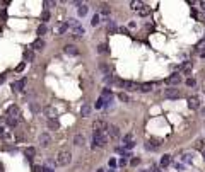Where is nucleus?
I'll return each mask as SVG.
<instances>
[{"instance_id": "5701e85b", "label": "nucleus", "mask_w": 205, "mask_h": 172, "mask_svg": "<svg viewBox=\"0 0 205 172\" xmlns=\"http://www.w3.org/2000/svg\"><path fill=\"white\" fill-rule=\"evenodd\" d=\"M67 29H69V26H67V24H58V26L55 27V33H56V34H63Z\"/></svg>"}, {"instance_id": "9d476101", "label": "nucleus", "mask_w": 205, "mask_h": 172, "mask_svg": "<svg viewBox=\"0 0 205 172\" xmlns=\"http://www.w3.org/2000/svg\"><path fill=\"white\" fill-rule=\"evenodd\" d=\"M188 107L190 109H198L200 107V101H198V97H188Z\"/></svg>"}, {"instance_id": "c85d7f7f", "label": "nucleus", "mask_w": 205, "mask_h": 172, "mask_svg": "<svg viewBox=\"0 0 205 172\" xmlns=\"http://www.w3.org/2000/svg\"><path fill=\"white\" fill-rule=\"evenodd\" d=\"M46 33H48L46 24H39V27H38V34H39V36H43V34H46Z\"/></svg>"}, {"instance_id": "49530a36", "label": "nucleus", "mask_w": 205, "mask_h": 172, "mask_svg": "<svg viewBox=\"0 0 205 172\" xmlns=\"http://www.w3.org/2000/svg\"><path fill=\"white\" fill-rule=\"evenodd\" d=\"M118 164H120V167H125V165H127V160H125V158H120Z\"/></svg>"}, {"instance_id": "79ce46f5", "label": "nucleus", "mask_w": 205, "mask_h": 172, "mask_svg": "<svg viewBox=\"0 0 205 172\" xmlns=\"http://www.w3.org/2000/svg\"><path fill=\"white\" fill-rule=\"evenodd\" d=\"M24 67H26V63H21V65H17V67H16V72H22V70H24Z\"/></svg>"}, {"instance_id": "20e7f679", "label": "nucleus", "mask_w": 205, "mask_h": 172, "mask_svg": "<svg viewBox=\"0 0 205 172\" xmlns=\"http://www.w3.org/2000/svg\"><path fill=\"white\" fill-rule=\"evenodd\" d=\"M180 96H181V92H180L178 89H174V87L164 89V97H166V99H178Z\"/></svg>"}, {"instance_id": "7c9ffc66", "label": "nucleus", "mask_w": 205, "mask_h": 172, "mask_svg": "<svg viewBox=\"0 0 205 172\" xmlns=\"http://www.w3.org/2000/svg\"><path fill=\"white\" fill-rule=\"evenodd\" d=\"M101 14H103L104 17H108V16H110V7H108L106 3H104V5H101Z\"/></svg>"}, {"instance_id": "a18cd8bd", "label": "nucleus", "mask_w": 205, "mask_h": 172, "mask_svg": "<svg viewBox=\"0 0 205 172\" xmlns=\"http://www.w3.org/2000/svg\"><path fill=\"white\" fill-rule=\"evenodd\" d=\"M0 17H2V19H5V17H7V10H5V9H2V12H0Z\"/></svg>"}, {"instance_id": "603ef678", "label": "nucleus", "mask_w": 205, "mask_h": 172, "mask_svg": "<svg viewBox=\"0 0 205 172\" xmlns=\"http://www.w3.org/2000/svg\"><path fill=\"white\" fill-rule=\"evenodd\" d=\"M3 133V128H2V126H0V135Z\"/></svg>"}, {"instance_id": "9b49d317", "label": "nucleus", "mask_w": 205, "mask_h": 172, "mask_svg": "<svg viewBox=\"0 0 205 172\" xmlns=\"http://www.w3.org/2000/svg\"><path fill=\"white\" fill-rule=\"evenodd\" d=\"M145 150H152V152L159 150V143H157L156 140H147V141H145Z\"/></svg>"}, {"instance_id": "864d4df0", "label": "nucleus", "mask_w": 205, "mask_h": 172, "mask_svg": "<svg viewBox=\"0 0 205 172\" xmlns=\"http://www.w3.org/2000/svg\"><path fill=\"white\" fill-rule=\"evenodd\" d=\"M202 114H204V116H205V107H204V109H202Z\"/></svg>"}, {"instance_id": "423d86ee", "label": "nucleus", "mask_w": 205, "mask_h": 172, "mask_svg": "<svg viewBox=\"0 0 205 172\" xmlns=\"http://www.w3.org/2000/svg\"><path fill=\"white\" fill-rule=\"evenodd\" d=\"M106 133L110 135L113 140H118V138H120V128H118V126H114V124H111V126H108Z\"/></svg>"}, {"instance_id": "4468645a", "label": "nucleus", "mask_w": 205, "mask_h": 172, "mask_svg": "<svg viewBox=\"0 0 205 172\" xmlns=\"http://www.w3.org/2000/svg\"><path fill=\"white\" fill-rule=\"evenodd\" d=\"M137 14H138V16H142V17L149 16V14H150V7L147 5V3H142V7H140V9L137 10Z\"/></svg>"}, {"instance_id": "3c124183", "label": "nucleus", "mask_w": 205, "mask_h": 172, "mask_svg": "<svg viewBox=\"0 0 205 172\" xmlns=\"http://www.w3.org/2000/svg\"><path fill=\"white\" fill-rule=\"evenodd\" d=\"M5 82V75H0V84H3Z\"/></svg>"}, {"instance_id": "393cba45", "label": "nucleus", "mask_w": 205, "mask_h": 172, "mask_svg": "<svg viewBox=\"0 0 205 172\" xmlns=\"http://www.w3.org/2000/svg\"><path fill=\"white\" fill-rule=\"evenodd\" d=\"M116 31H118V27H116L114 20H108V33L113 34V33H116Z\"/></svg>"}, {"instance_id": "37998d69", "label": "nucleus", "mask_w": 205, "mask_h": 172, "mask_svg": "<svg viewBox=\"0 0 205 172\" xmlns=\"http://www.w3.org/2000/svg\"><path fill=\"white\" fill-rule=\"evenodd\" d=\"M108 165H110V167H116V160H114V158H110V162H108Z\"/></svg>"}, {"instance_id": "c756f323", "label": "nucleus", "mask_w": 205, "mask_h": 172, "mask_svg": "<svg viewBox=\"0 0 205 172\" xmlns=\"http://www.w3.org/2000/svg\"><path fill=\"white\" fill-rule=\"evenodd\" d=\"M169 164H171V155H164V157L161 158V165L166 167V165H169Z\"/></svg>"}, {"instance_id": "c03bdc74", "label": "nucleus", "mask_w": 205, "mask_h": 172, "mask_svg": "<svg viewBox=\"0 0 205 172\" xmlns=\"http://www.w3.org/2000/svg\"><path fill=\"white\" fill-rule=\"evenodd\" d=\"M33 172H43V167H41V165H34V167H33Z\"/></svg>"}, {"instance_id": "f3484780", "label": "nucleus", "mask_w": 205, "mask_h": 172, "mask_svg": "<svg viewBox=\"0 0 205 172\" xmlns=\"http://www.w3.org/2000/svg\"><path fill=\"white\" fill-rule=\"evenodd\" d=\"M91 111H93V107H91V106H89L87 102H86V104H82V107H80V114L84 116V118L91 114Z\"/></svg>"}, {"instance_id": "8fccbe9b", "label": "nucleus", "mask_w": 205, "mask_h": 172, "mask_svg": "<svg viewBox=\"0 0 205 172\" xmlns=\"http://www.w3.org/2000/svg\"><path fill=\"white\" fill-rule=\"evenodd\" d=\"M43 172H53V169H51V167H48V165H46V167H43Z\"/></svg>"}, {"instance_id": "5fc2aeb1", "label": "nucleus", "mask_w": 205, "mask_h": 172, "mask_svg": "<svg viewBox=\"0 0 205 172\" xmlns=\"http://www.w3.org/2000/svg\"><path fill=\"white\" fill-rule=\"evenodd\" d=\"M202 22H204V24H205V17H204V20H202Z\"/></svg>"}, {"instance_id": "412c9836", "label": "nucleus", "mask_w": 205, "mask_h": 172, "mask_svg": "<svg viewBox=\"0 0 205 172\" xmlns=\"http://www.w3.org/2000/svg\"><path fill=\"white\" fill-rule=\"evenodd\" d=\"M24 155H26L27 158H33V157L36 155V148H34V147H27V148L24 150Z\"/></svg>"}, {"instance_id": "58836bf2", "label": "nucleus", "mask_w": 205, "mask_h": 172, "mask_svg": "<svg viewBox=\"0 0 205 172\" xmlns=\"http://www.w3.org/2000/svg\"><path fill=\"white\" fill-rule=\"evenodd\" d=\"M48 19H50V12H48V10H45V12L41 14V20H48Z\"/></svg>"}, {"instance_id": "09e8293b", "label": "nucleus", "mask_w": 205, "mask_h": 172, "mask_svg": "<svg viewBox=\"0 0 205 172\" xmlns=\"http://www.w3.org/2000/svg\"><path fill=\"white\" fill-rule=\"evenodd\" d=\"M51 5H55V2H48V0L45 2V7H51Z\"/></svg>"}, {"instance_id": "72a5a7b5", "label": "nucleus", "mask_w": 205, "mask_h": 172, "mask_svg": "<svg viewBox=\"0 0 205 172\" xmlns=\"http://www.w3.org/2000/svg\"><path fill=\"white\" fill-rule=\"evenodd\" d=\"M97 51H99V53H108V46H106V44H99V46H97Z\"/></svg>"}, {"instance_id": "a878e982", "label": "nucleus", "mask_w": 205, "mask_h": 172, "mask_svg": "<svg viewBox=\"0 0 205 172\" xmlns=\"http://www.w3.org/2000/svg\"><path fill=\"white\" fill-rule=\"evenodd\" d=\"M29 109H31V113H34V114H38V113L41 111V107H39L38 102H31V104H29Z\"/></svg>"}, {"instance_id": "cd10ccee", "label": "nucleus", "mask_w": 205, "mask_h": 172, "mask_svg": "<svg viewBox=\"0 0 205 172\" xmlns=\"http://www.w3.org/2000/svg\"><path fill=\"white\" fill-rule=\"evenodd\" d=\"M87 10H89L87 5H79V16H80V17H84V16L87 14Z\"/></svg>"}, {"instance_id": "f704fd0d", "label": "nucleus", "mask_w": 205, "mask_h": 172, "mask_svg": "<svg viewBox=\"0 0 205 172\" xmlns=\"http://www.w3.org/2000/svg\"><path fill=\"white\" fill-rule=\"evenodd\" d=\"M195 148H197V150H202V148H204V140H197Z\"/></svg>"}, {"instance_id": "39448f33", "label": "nucleus", "mask_w": 205, "mask_h": 172, "mask_svg": "<svg viewBox=\"0 0 205 172\" xmlns=\"http://www.w3.org/2000/svg\"><path fill=\"white\" fill-rule=\"evenodd\" d=\"M7 114H9V118H16V119H17L19 114H21V109H19V106H16V104L9 106V107H7Z\"/></svg>"}, {"instance_id": "4c0bfd02", "label": "nucleus", "mask_w": 205, "mask_h": 172, "mask_svg": "<svg viewBox=\"0 0 205 172\" xmlns=\"http://www.w3.org/2000/svg\"><path fill=\"white\" fill-rule=\"evenodd\" d=\"M190 72H191V65H190V63H186V65H185V70H183V73H185V75H190Z\"/></svg>"}, {"instance_id": "1a4fd4ad", "label": "nucleus", "mask_w": 205, "mask_h": 172, "mask_svg": "<svg viewBox=\"0 0 205 172\" xmlns=\"http://www.w3.org/2000/svg\"><path fill=\"white\" fill-rule=\"evenodd\" d=\"M166 82H168L169 85H178V84L181 82V75H180V73H173L171 77L166 78Z\"/></svg>"}, {"instance_id": "aec40b11", "label": "nucleus", "mask_w": 205, "mask_h": 172, "mask_svg": "<svg viewBox=\"0 0 205 172\" xmlns=\"http://www.w3.org/2000/svg\"><path fill=\"white\" fill-rule=\"evenodd\" d=\"M72 33H74V34H72L74 38H80V36L84 34V27H80V26H75L74 29H72Z\"/></svg>"}, {"instance_id": "dca6fc26", "label": "nucleus", "mask_w": 205, "mask_h": 172, "mask_svg": "<svg viewBox=\"0 0 205 172\" xmlns=\"http://www.w3.org/2000/svg\"><path fill=\"white\" fill-rule=\"evenodd\" d=\"M24 85H26V78H22V80H17V82H14V84H12V89H14L16 92H19V90H22V89H24Z\"/></svg>"}, {"instance_id": "a211bd4d", "label": "nucleus", "mask_w": 205, "mask_h": 172, "mask_svg": "<svg viewBox=\"0 0 205 172\" xmlns=\"http://www.w3.org/2000/svg\"><path fill=\"white\" fill-rule=\"evenodd\" d=\"M33 48H34V50H43V48H45V41L41 38L34 39V41H33Z\"/></svg>"}, {"instance_id": "f03ea898", "label": "nucleus", "mask_w": 205, "mask_h": 172, "mask_svg": "<svg viewBox=\"0 0 205 172\" xmlns=\"http://www.w3.org/2000/svg\"><path fill=\"white\" fill-rule=\"evenodd\" d=\"M93 141H94V148L96 147H104L106 143H108V136H106V131L104 133H101V131H94L93 135Z\"/></svg>"}, {"instance_id": "0eeeda50", "label": "nucleus", "mask_w": 205, "mask_h": 172, "mask_svg": "<svg viewBox=\"0 0 205 172\" xmlns=\"http://www.w3.org/2000/svg\"><path fill=\"white\" fill-rule=\"evenodd\" d=\"M121 85H123L127 90H130V92H133V90H137V89H138V84H137V82H132V80H123V82H121Z\"/></svg>"}, {"instance_id": "7ed1b4c3", "label": "nucleus", "mask_w": 205, "mask_h": 172, "mask_svg": "<svg viewBox=\"0 0 205 172\" xmlns=\"http://www.w3.org/2000/svg\"><path fill=\"white\" fill-rule=\"evenodd\" d=\"M93 128L94 131H101V133H104L106 130H108V123L104 121V119H96L93 123Z\"/></svg>"}, {"instance_id": "f8f14e48", "label": "nucleus", "mask_w": 205, "mask_h": 172, "mask_svg": "<svg viewBox=\"0 0 205 172\" xmlns=\"http://www.w3.org/2000/svg\"><path fill=\"white\" fill-rule=\"evenodd\" d=\"M45 114L48 116L50 119H56V109L53 106H46V107H45Z\"/></svg>"}, {"instance_id": "473e14b6", "label": "nucleus", "mask_w": 205, "mask_h": 172, "mask_svg": "<svg viewBox=\"0 0 205 172\" xmlns=\"http://www.w3.org/2000/svg\"><path fill=\"white\" fill-rule=\"evenodd\" d=\"M118 99H120V101H123V102H130V97L127 96L125 92H120V94H118Z\"/></svg>"}, {"instance_id": "2f4dec72", "label": "nucleus", "mask_w": 205, "mask_h": 172, "mask_svg": "<svg viewBox=\"0 0 205 172\" xmlns=\"http://www.w3.org/2000/svg\"><path fill=\"white\" fill-rule=\"evenodd\" d=\"M7 124H9L10 128H16V126H17V119H16V118H7Z\"/></svg>"}, {"instance_id": "ddd939ff", "label": "nucleus", "mask_w": 205, "mask_h": 172, "mask_svg": "<svg viewBox=\"0 0 205 172\" xmlns=\"http://www.w3.org/2000/svg\"><path fill=\"white\" fill-rule=\"evenodd\" d=\"M63 51H65L67 55H72V56H77V55H79V50L75 48L74 44H67V46L63 48Z\"/></svg>"}, {"instance_id": "6e6552de", "label": "nucleus", "mask_w": 205, "mask_h": 172, "mask_svg": "<svg viewBox=\"0 0 205 172\" xmlns=\"http://www.w3.org/2000/svg\"><path fill=\"white\" fill-rule=\"evenodd\" d=\"M50 143H51V136H50V135L48 133L39 135V145H41V147H48Z\"/></svg>"}, {"instance_id": "a19ab883", "label": "nucleus", "mask_w": 205, "mask_h": 172, "mask_svg": "<svg viewBox=\"0 0 205 172\" xmlns=\"http://www.w3.org/2000/svg\"><path fill=\"white\" fill-rule=\"evenodd\" d=\"M130 164H132V165H137V164H140V158H138V157H133V158L130 160Z\"/></svg>"}, {"instance_id": "b1692460", "label": "nucleus", "mask_w": 205, "mask_h": 172, "mask_svg": "<svg viewBox=\"0 0 205 172\" xmlns=\"http://www.w3.org/2000/svg\"><path fill=\"white\" fill-rule=\"evenodd\" d=\"M34 60V53L31 50H26L24 51V61H33Z\"/></svg>"}, {"instance_id": "bb28decb", "label": "nucleus", "mask_w": 205, "mask_h": 172, "mask_svg": "<svg viewBox=\"0 0 205 172\" xmlns=\"http://www.w3.org/2000/svg\"><path fill=\"white\" fill-rule=\"evenodd\" d=\"M142 3H144V2H140V0H133V2H130V7L135 10V12H137V10L142 7Z\"/></svg>"}, {"instance_id": "c9c22d12", "label": "nucleus", "mask_w": 205, "mask_h": 172, "mask_svg": "<svg viewBox=\"0 0 205 172\" xmlns=\"http://www.w3.org/2000/svg\"><path fill=\"white\" fill-rule=\"evenodd\" d=\"M91 24H93V26H97V24H99V16H97V14H94V16H93Z\"/></svg>"}, {"instance_id": "6ab92c4d", "label": "nucleus", "mask_w": 205, "mask_h": 172, "mask_svg": "<svg viewBox=\"0 0 205 172\" xmlns=\"http://www.w3.org/2000/svg\"><path fill=\"white\" fill-rule=\"evenodd\" d=\"M152 87H154V84H149V82H145V84L138 85V90H142V92H150V90H152Z\"/></svg>"}, {"instance_id": "de8ad7c7", "label": "nucleus", "mask_w": 205, "mask_h": 172, "mask_svg": "<svg viewBox=\"0 0 205 172\" xmlns=\"http://www.w3.org/2000/svg\"><path fill=\"white\" fill-rule=\"evenodd\" d=\"M120 33H121V34H128V29H127V27H120Z\"/></svg>"}, {"instance_id": "f257e3e1", "label": "nucleus", "mask_w": 205, "mask_h": 172, "mask_svg": "<svg viewBox=\"0 0 205 172\" xmlns=\"http://www.w3.org/2000/svg\"><path fill=\"white\" fill-rule=\"evenodd\" d=\"M72 162V153H70V150H60V152L56 153V164L58 165H69Z\"/></svg>"}, {"instance_id": "2eb2a0df", "label": "nucleus", "mask_w": 205, "mask_h": 172, "mask_svg": "<svg viewBox=\"0 0 205 172\" xmlns=\"http://www.w3.org/2000/svg\"><path fill=\"white\" fill-rule=\"evenodd\" d=\"M84 143H86V138H84V135L77 133L74 136V145H77V147H84Z\"/></svg>"}, {"instance_id": "4be33fe9", "label": "nucleus", "mask_w": 205, "mask_h": 172, "mask_svg": "<svg viewBox=\"0 0 205 172\" xmlns=\"http://www.w3.org/2000/svg\"><path fill=\"white\" fill-rule=\"evenodd\" d=\"M48 128H50V130H58V128H60L58 119H48Z\"/></svg>"}, {"instance_id": "ea45409f", "label": "nucleus", "mask_w": 205, "mask_h": 172, "mask_svg": "<svg viewBox=\"0 0 205 172\" xmlns=\"http://www.w3.org/2000/svg\"><path fill=\"white\" fill-rule=\"evenodd\" d=\"M195 84H197L195 78H186V85H188V87H195Z\"/></svg>"}, {"instance_id": "e433bc0d", "label": "nucleus", "mask_w": 205, "mask_h": 172, "mask_svg": "<svg viewBox=\"0 0 205 172\" xmlns=\"http://www.w3.org/2000/svg\"><path fill=\"white\" fill-rule=\"evenodd\" d=\"M103 104H104V99H103V97H99V99H97V102H96V109L103 107Z\"/></svg>"}]
</instances>
